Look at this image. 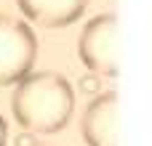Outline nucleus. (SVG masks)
<instances>
[{
    "instance_id": "7",
    "label": "nucleus",
    "mask_w": 152,
    "mask_h": 146,
    "mask_svg": "<svg viewBox=\"0 0 152 146\" xmlns=\"http://www.w3.org/2000/svg\"><path fill=\"white\" fill-rule=\"evenodd\" d=\"M13 146H37V136L35 133H19L16 136V141H13Z\"/></svg>"
},
{
    "instance_id": "8",
    "label": "nucleus",
    "mask_w": 152,
    "mask_h": 146,
    "mask_svg": "<svg viewBox=\"0 0 152 146\" xmlns=\"http://www.w3.org/2000/svg\"><path fill=\"white\" fill-rule=\"evenodd\" d=\"M8 141V125H5V117L0 114V146H5Z\"/></svg>"
},
{
    "instance_id": "5",
    "label": "nucleus",
    "mask_w": 152,
    "mask_h": 146,
    "mask_svg": "<svg viewBox=\"0 0 152 146\" xmlns=\"http://www.w3.org/2000/svg\"><path fill=\"white\" fill-rule=\"evenodd\" d=\"M19 11L40 27H67L86 11L88 0H16Z\"/></svg>"
},
{
    "instance_id": "6",
    "label": "nucleus",
    "mask_w": 152,
    "mask_h": 146,
    "mask_svg": "<svg viewBox=\"0 0 152 146\" xmlns=\"http://www.w3.org/2000/svg\"><path fill=\"white\" fill-rule=\"evenodd\" d=\"M80 90H83V93H96V90H99V77H96L94 72H88V74L80 80Z\"/></svg>"
},
{
    "instance_id": "2",
    "label": "nucleus",
    "mask_w": 152,
    "mask_h": 146,
    "mask_svg": "<svg viewBox=\"0 0 152 146\" xmlns=\"http://www.w3.org/2000/svg\"><path fill=\"white\" fill-rule=\"evenodd\" d=\"M37 59V37L27 21L0 13V88L16 85L32 72Z\"/></svg>"
},
{
    "instance_id": "1",
    "label": "nucleus",
    "mask_w": 152,
    "mask_h": 146,
    "mask_svg": "<svg viewBox=\"0 0 152 146\" xmlns=\"http://www.w3.org/2000/svg\"><path fill=\"white\" fill-rule=\"evenodd\" d=\"M75 109V93L67 77L56 72H29L16 82L11 96L13 120L35 136H48L69 122Z\"/></svg>"
},
{
    "instance_id": "3",
    "label": "nucleus",
    "mask_w": 152,
    "mask_h": 146,
    "mask_svg": "<svg viewBox=\"0 0 152 146\" xmlns=\"http://www.w3.org/2000/svg\"><path fill=\"white\" fill-rule=\"evenodd\" d=\"M115 29H118L115 16L112 13H99L80 32L77 53H80L83 64L88 66V72L104 74V77H112L118 72V64H115Z\"/></svg>"
},
{
    "instance_id": "4",
    "label": "nucleus",
    "mask_w": 152,
    "mask_h": 146,
    "mask_svg": "<svg viewBox=\"0 0 152 146\" xmlns=\"http://www.w3.org/2000/svg\"><path fill=\"white\" fill-rule=\"evenodd\" d=\"M115 114L118 96L112 90L96 96L83 112V138L88 146H115Z\"/></svg>"
}]
</instances>
